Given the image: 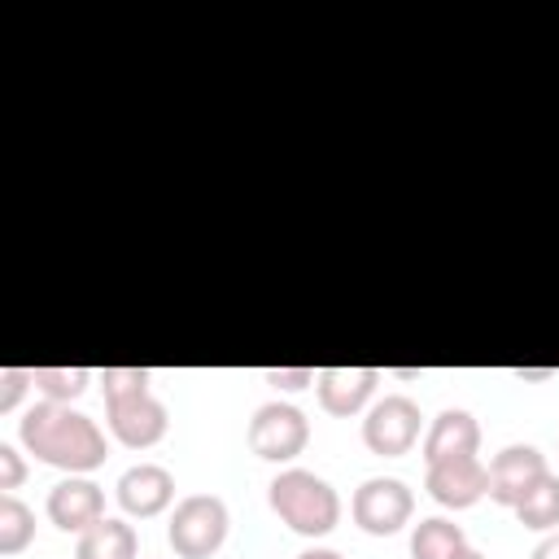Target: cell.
Masks as SVG:
<instances>
[{
  "instance_id": "obj_1",
  "label": "cell",
  "mask_w": 559,
  "mask_h": 559,
  "mask_svg": "<svg viewBox=\"0 0 559 559\" xmlns=\"http://www.w3.org/2000/svg\"><path fill=\"white\" fill-rule=\"evenodd\" d=\"M17 437L22 445L48 463V467H61L70 476H87L92 467L105 463L109 445H105V432L96 428V419H87L83 411H74L70 402H35L22 424H17Z\"/></svg>"
},
{
  "instance_id": "obj_25",
  "label": "cell",
  "mask_w": 559,
  "mask_h": 559,
  "mask_svg": "<svg viewBox=\"0 0 559 559\" xmlns=\"http://www.w3.org/2000/svg\"><path fill=\"white\" fill-rule=\"evenodd\" d=\"M297 559H341L336 550H328V546H310V550H301Z\"/></svg>"
},
{
  "instance_id": "obj_24",
  "label": "cell",
  "mask_w": 559,
  "mask_h": 559,
  "mask_svg": "<svg viewBox=\"0 0 559 559\" xmlns=\"http://www.w3.org/2000/svg\"><path fill=\"white\" fill-rule=\"evenodd\" d=\"M515 376H520V380H550L555 371H550V367H515Z\"/></svg>"
},
{
  "instance_id": "obj_22",
  "label": "cell",
  "mask_w": 559,
  "mask_h": 559,
  "mask_svg": "<svg viewBox=\"0 0 559 559\" xmlns=\"http://www.w3.org/2000/svg\"><path fill=\"white\" fill-rule=\"evenodd\" d=\"M26 480V463H22V454H17V445H9V441H0V489L9 493V489H17Z\"/></svg>"
},
{
  "instance_id": "obj_16",
  "label": "cell",
  "mask_w": 559,
  "mask_h": 559,
  "mask_svg": "<svg viewBox=\"0 0 559 559\" xmlns=\"http://www.w3.org/2000/svg\"><path fill=\"white\" fill-rule=\"evenodd\" d=\"M515 520L524 528H537V533H555L559 528V476L546 472L533 489H524V498L511 507Z\"/></svg>"
},
{
  "instance_id": "obj_3",
  "label": "cell",
  "mask_w": 559,
  "mask_h": 559,
  "mask_svg": "<svg viewBox=\"0 0 559 559\" xmlns=\"http://www.w3.org/2000/svg\"><path fill=\"white\" fill-rule=\"evenodd\" d=\"M227 528H231V515H227V502L223 498H214V493H188L170 511L166 542H170V550L179 559H210L227 542Z\"/></svg>"
},
{
  "instance_id": "obj_7",
  "label": "cell",
  "mask_w": 559,
  "mask_h": 559,
  "mask_svg": "<svg viewBox=\"0 0 559 559\" xmlns=\"http://www.w3.org/2000/svg\"><path fill=\"white\" fill-rule=\"evenodd\" d=\"M424 489H428V498L437 507L467 511V507H476L489 493V467L476 454H467V459H441V463H428Z\"/></svg>"
},
{
  "instance_id": "obj_17",
  "label": "cell",
  "mask_w": 559,
  "mask_h": 559,
  "mask_svg": "<svg viewBox=\"0 0 559 559\" xmlns=\"http://www.w3.org/2000/svg\"><path fill=\"white\" fill-rule=\"evenodd\" d=\"M31 537H35V511L13 493H0V555L26 550Z\"/></svg>"
},
{
  "instance_id": "obj_2",
  "label": "cell",
  "mask_w": 559,
  "mask_h": 559,
  "mask_svg": "<svg viewBox=\"0 0 559 559\" xmlns=\"http://www.w3.org/2000/svg\"><path fill=\"white\" fill-rule=\"evenodd\" d=\"M266 502L301 537H328L341 524V498H336V489L323 476L306 472V467H284L266 485Z\"/></svg>"
},
{
  "instance_id": "obj_8",
  "label": "cell",
  "mask_w": 559,
  "mask_h": 559,
  "mask_svg": "<svg viewBox=\"0 0 559 559\" xmlns=\"http://www.w3.org/2000/svg\"><path fill=\"white\" fill-rule=\"evenodd\" d=\"M109 432L127 445V450H153L170 419H166V406L153 397V393H135V397H122V402H109Z\"/></svg>"
},
{
  "instance_id": "obj_5",
  "label": "cell",
  "mask_w": 559,
  "mask_h": 559,
  "mask_svg": "<svg viewBox=\"0 0 559 559\" xmlns=\"http://www.w3.org/2000/svg\"><path fill=\"white\" fill-rule=\"evenodd\" d=\"M424 432V415H419V402L406 397V393H384L380 402L367 406V419H362V445L380 459H397L406 454Z\"/></svg>"
},
{
  "instance_id": "obj_4",
  "label": "cell",
  "mask_w": 559,
  "mask_h": 559,
  "mask_svg": "<svg viewBox=\"0 0 559 559\" xmlns=\"http://www.w3.org/2000/svg\"><path fill=\"white\" fill-rule=\"evenodd\" d=\"M349 515H354V524H358L362 533H371V537H393V533H402V528L411 524V515H415V493H411L406 480H397V476H371V480H362V485L354 489Z\"/></svg>"
},
{
  "instance_id": "obj_13",
  "label": "cell",
  "mask_w": 559,
  "mask_h": 559,
  "mask_svg": "<svg viewBox=\"0 0 559 559\" xmlns=\"http://www.w3.org/2000/svg\"><path fill=\"white\" fill-rule=\"evenodd\" d=\"M476 450H480V424H476V415L463 411V406H445V411L428 424V432H424V441H419L424 463L467 459V454H476Z\"/></svg>"
},
{
  "instance_id": "obj_9",
  "label": "cell",
  "mask_w": 559,
  "mask_h": 559,
  "mask_svg": "<svg viewBox=\"0 0 559 559\" xmlns=\"http://www.w3.org/2000/svg\"><path fill=\"white\" fill-rule=\"evenodd\" d=\"M48 520L61 533H87L105 520V489L87 476H66L48 489Z\"/></svg>"
},
{
  "instance_id": "obj_20",
  "label": "cell",
  "mask_w": 559,
  "mask_h": 559,
  "mask_svg": "<svg viewBox=\"0 0 559 559\" xmlns=\"http://www.w3.org/2000/svg\"><path fill=\"white\" fill-rule=\"evenodd\" d=\"M31 384H35V371L31 367H0V415H9Z\"/></svg>"
},
{
  "instance_id": "obj_10",
  "label": "cell",
  "mask_w": 559,
  "mask_h": 559,
  "mask_svg": "<svg viewBox=\"0 0 559 559\" xmlns=\"http://www.w3.org/2000/svg\"><path fill=\"white\" fill-rule=\"evenodd\" d=\"M114 493H118V507H122L127 515L153 520V515H162V511L175 502V476H170L162 463H135V467H127V472L118 476Z\"/></svg>"
},
{
  "instance_id": "obj_23",
  "label": "cell",
  "mask_w": 559,
  "mask_h": 559,
  "mask_svg": "<svg viewBox=\"0 0 559 559\" xmlns=\"http://www.w3.org/2000/svg\"><path fill=\"white\" fill-rule=\"evenodd\" d=\"M533 559H559V528H555V533H546V537L533 546Z\"/></svg>"
},
{
  "instance_id": "obj_15",
  "label": "cell",
  "mask_w": 559,
  "mask_h": 559,
  "mask_svg": "<svg viewBox=\"0 0 559 559\" xmlns=\"http://www.w3.org/2000/svg\"><path fill=\"white\" fill-rule=\"evenodd\" d=\"M459 550H467V537L445 515H428L411 528V559H454Z\"/></svg>"
},
{
  "instance_id": "obj_12",
  "label": "cell",
  "mask_w": 559,
  "mask_h": 559,
  "mask_svg": "<svg viewBox=\"0 0 559 559\" xmlns=\"http://www.w3.org/2000/svg\"><path fill=\"white\" fill-rule=\"evenodd\" d=\"M380 384V371L376 367H319V380H314V393H319V406L336 419H349L358 415L371 393Z\"/></svg>"
},
{
  "instance_id": "obj_19",
  "label": "cell",
  "mask_w": 559,
  "mask_h": 559,
  "mask_svg": "<svg viewBox=\"0 0 559 559\" xmlns=\"http://www.w3.org/2000/svg\"><path fill=\"white\" fill-rule=\"evenodd\" d=\"M96 380H100L105 406L122 402V397H135V393H148V371L144 367H105Z\"/></svg>"
},
{
  "instance_id": "obj_26",
  "label": "cell",
  "mask_w": 559,
  "mask_h": 559,
  "mask_svg": "<svg viewBox=\"0 0 559 559\" xmlns=\"http://www.w3.org/2000/svg\"><path fill=\"white\" fill-rule=\"evenodd\" d=\"M454 559H485V555H480V550H472V546H467V550H459V555H454Z\"/></svg>"
},
{
  "instance_id": "obj_18",
  "label": "cell",
  "mask_w": 559,
  "mask_h": 559,
  "mask_svg": "<svg viewBox=\"0 0 559 559\" xmlns=\"http://www.w3.org/2000/svg\"><path fill=\"white\" fill-rule=\"evenodd\" d=\"M31 371H35V389L48 402H74L92 384V371L87 367H31Z\"/></svg>"
},
{
  "instance_id": "obj_11",
  "label": "cell",
  "mask_w": 559,
  "mask_h": 559,
  "mask_svg": "<svg viewBox=\"0 0 559 559\" xmlns=\"http://www.w3.org/2000/svg\"><path fill=\"white\" fill-rule=\"evenodd\" d=\"M546 472L550 467H546V454L537 445H507L489 463V498L502 507H515L524 498V489H533Z\"/></svg>"
},
{
  "instance_id": "obj_21",
  "label": "cell",
  "mask_w": 559,
  "mask_h": 559,
  "mask_svg": "<svg viewBox=\"0 0 559 559\" xmlns=\"http://www.w3.org/2000/svg\"><path fill=\"white\" fill-rule=\"evenodd\" d=\"M262 376H266V384L288 389V393H293V389H310V384L319 380V371H314V367H266Z\"/></svg>"
},
{
  "instance_id": "obj_14",
  "label": "cell",
  "mask_w": 559,
  "mask_h": 559,
  "mask_svg": "<svg viewBox=\"0 0 559 559\" xmlns=\"http://www.w3.org/2000/svg\"><path fill=\"white\" fill-rule=\"evenodd\" d=\"M140 550V537L127 520H100L92 524L87 533H79V546H74V559H135Z\"/></svg>"
},
{
  "instance_id": "obj_6",
  "label": "cell",
  "mask_w": 559,
  "mask_h": 559,
  "mask_svg": "<svg viewBox=\"0 0 559 559\" xmlns=\"http://www.w3.org/2000/svg\"><path fill=\"white\" fill-rule=\"evenodd\" d=\"M310 441V424L293 402H266L249 419V450L266 463H293Z\"/></svg>"
}]
</instances>
